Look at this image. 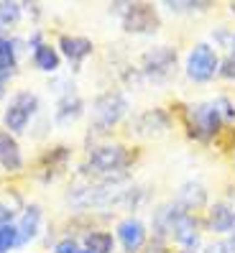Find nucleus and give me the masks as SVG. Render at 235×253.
<instances>
[{
	"instance_id": "nucleus-1",
	"label": "nucleus",
	"mask_w": 235,
	"mask_h": 253,
	"mask_svg": "<svg viewBox=\"0 0 235 253\" xmlns=\"http://www.w3.org/2000/svg\"><path fill=\"white\" fill-rule=\"evenodd\" d=\"M87 164L95 174L105 176V184H118L120 179H125V167L130 164V154L120 143H102L90 151Z\"/></svg>"
},
{
	"instance_id": "nucleus-2",
	"label": "nucleus",
	"mask_w": 235,
	"mask_h": 253,
	"mask_svg": "<svg viewBox=\"0 0 235 253\" xmlns=\"http://www.w3.org/2000/svg\"><path fill=\"white\" fill-rule=\"evenodd\" d=\"M182 118H184V126H187V133L192 136L195 141H202V143H210L212 138L220 136L223 130V115L217 113V108L212 102H197V105H187L182 110Z\"/></svg>"
},
{
	"instance_id": "nucleus-3",
	"label": "nucleus",
	"mask_w": 235,
	"mask_h": 253,
	"mask_svg": "<svg viewBox=\"0 0 235 253\" xmlns=\"http://www.w3.org/2000/svg\"><path fill=\"white\" fill-rule=\"evenodd\" d=\"M128 113V97L123 92H105L92 102V121H90V133L102 136V133L113 130V126H118L123 121V115Z\"/></svg>"
},
{
	"instance_id": "nucleus-4",
	"label": "nucleus",
	"mask_w": 235,
	"mask_h": 253,
	"mask_svg": "<svg viewBox=\"0 0 235 253\" xmlns=\"http://www.w3.org/2000/svg\"><path fill=\"white\" fill-rule=\"evenodd\" d=\"M187 77L192 82H210L220 72V56L210 43H197V46L187 54Z\"/></svg>"
},
{
	"instance_id": "nucleus-5",
	"label": "nucleus",
	"mask_w": 235,
	"mask_h": 253,
	"mask_svg": "<svg viewBox=\"0 0 235 253\" xmlns=\"http://www.w3.org/2000/svg\"><path fill=\"white\" fill-rule=\"evenodd\" d=\"M39 110V97L34 92H16L13 95V100L8 102V108H5V115H3V121H5V128L8 133H23L28 121L36 115Z\"/></svg>"
},
{
	"instance_id": "nucleus-6",
	"label": "nucleus",
	"mask_w": 235,
	"mask_h": 253,
	"mask_svg": "<svg viewBox=\"0 0 235 253\" xmlns=\"http://www.w3.org/2000/svg\"><path fill=\"white\" fill-rule=\"evenodd\" d=\"M161 18L151 3H125L123 8V31L128 34H156Z\"/></svg>"
},
{
	"instance_id": "nucleus-7",
	"label": "nucleus",
	"mask_w": 235,
	"mask_h": 253,
	"mask_svg": "<svg viewBox=\"0 0 235 253\" xmlns=\"http://www.w3.org/2000/svg\"><path fill=\"white\" fill-rule=\"evenodd\" d=\"M174 64H176V51L171 46H166V43H158V46H154V49H149V51L143 54L141 72L149 80L158 82V80H166L169 77Z\"/></svg>"
},
{
	"instance_id": "nucleus-8",
	"label": "nucleus",
	"mask_w": 235,
	"mask_h": 253,
	"mask_svg": "<svg viewBox=\"0 0 235 253\" xmlns=\"http://www.w3.org/2000/svg\"><path fill=\"white\" fill-rule=\"evenodd\" d=\"M171 128V115L164 110V108H151L141 115L133 118L130 123V130L141 138H154V136H161Z\"/></svg>"
},
{
	"instance_id": "nucleus-9",
	"label": "nucleus",
	"mask_w": 235,
	"mask_h": 253,
	"mask_svg": "<svg viewBox=\"0 0 235 253\" xmlns=\"http://www.w3.org/2000/svg\"><path fill=\"white\" fill-rule=\"evenodd\" d=\"M146 238H149V230L138 217H125L118 222V241H120L125 253H141Z\"/></svg>"
},
{
	"instance_id": "nucleus-10",
	"label": "nucleus",
	"mask_w": 235,
	"mask_h": 253,
	"mask_svg": "<svg viewBox=\"0 0 235 253\" xmlns=\"http://www.w3.org/2000/svg\"><path fill=\"white\" fill-rule=\"evenodd\" d=\"M207 228L217 235L235 233V210L228 202H215L207 210Z\"/></svg>"
},
{
	"instance_id": "nucleus-11",
	"label": "nucleus",
	"mask_w": 235,
	"mask_h": 253,
	"mask_svg": "<svg viewBox=\"0 0 235 253\" xmlns=\"http://www.w3.org/2000/svg\"><path fill=\"white\" fill-rule=\"evenodd\" d=\"M0 167L5 171H21V167H23L21 146L13 138V133H8V130H0Z\"/></svg>"
},
{
	"instance_id": "nucleus-12",
	"label": "nucleus",
	"mask_w": 235,
	"mask_h": 253,
	"mask_svg": "<svg viewBox=\"0 0 235 253\" xmlns=\"http://www.w3.org/2000/svg\"><path fill=\"white\" fill-rule=\"evenodd\" d=\"M16 228H18V246L31 243L34 238L39 235V230H41V207L39 205L26 207Z\"/></svg>"
},
{
	"instance_id": "nucleus-13",
	"label": "nucleus",
	"mask_w": 235,
	"mask_h": 253,
	"mask_svg": "<svg viewBox=\"0 0 235 253\" xmlns=\"http://www.w3.org/2000/svg\"><path fill=\"white\" fill-rule=\"evenodd\" d=\"M92 41L90 39H84V36H62L59 39V51H62L69 62H75L79 64L82 59H87L92 54Z\"/></svg>"
},
{
	"instance_id": "nucleus-14",
	"label": "nucleus",
	"mask_w": 235,
	"mask_h": 253,
	"mask_svg": "<svg viewBox=\"0 0 235 253\" xmlns=\"http://www.w3.org/2000/svg\"><path fill=\"white\" fill-rule=\"evenodd\" d=\"M82 110H84V102H82V97L79 95H75V92H67L62 100L56 102V123L59 126H69V123H75L77 118L82 115Z\"/></svg>"
},
{
	"instance_id": "nucleus-15",
	"label": "nucleus",
	"mask_w": 235,
	"mask_h": 253,
	"mask_svg": "<svg viewBox=\"0 0 235 253\" xmlns=\"http://www.w3.org/2000/svg\"><path fill=\"white\" fill-rule=\"evenodd\" d=\"M176 205L182 207V210L192 212V210H199V207L207 205V189H204L202 184H195V182H187L179 195H176Z\"/></svg>"
},
{
	"instance_id": "nucleus-16",
	"label": "nucleus",
	"mask_w": 235,
	"mask_h": 253,
	"mask_svg": "<svg viewBox=\"0 0 235 253\" xmlns=\"http://www.w3.org/2000/svg\"><path fill=\"white\" fill-rule=\"evenodd\" d=\"M34 64L41 69V72H56L59 69V51L54 46H49V43H41V46H36L34 51Z\"/></svg>"
},
{
	"instance_id": "nucleus-17",
	"label": "nucleus",
	"mask_w": 235,
	"mask_h": 253,
	"mask_svg": "<svg viewBox=\"0 0 235 253\" xmlns=\"http://www.w3.org/2000/svg\"><path fill=\"white\" fill-rule=\"evenodd\" d=\"M115 241L108 230H92L84 235V251H92V253H113Z\"/></svg>"
},
{
	"instance_id": "nucleus-18",
	"label": "nucleus",
	"mask_w": 235,
	"mask_h": 253,
	"mask_svg": "<svg viewBox=\"0 0 235 253\" xmlns=\"http://www.w3.org/2000/svg\"><path fill=\"white\" fill-rule=\"evenodd\" d=\"M16 41L8 39V36H0V72L3 74H13V69H16Z\"/></svg>"
},
{
	"instance_id": "nucleus-19",
	"label": "nucleus",
	"mask_w": 235,
	"mask_h": 253,
	"mask_svg": "<svg viewBox=\"0 0 235 253\" xmlns=\"http://www.w3.org/2000/svg\"><path fill=\"white\" fill-rule=\"evenodd\" d=\"M21 21V3H0V31Z\"/></svg>"
},
{
	"instance_id": "nucleus-20",
	"label": "nucleus",
	"mask_w": 235,
	"mask_h": 253,
	"mask_svg": "<svg viewBox=\"0 0 235 253\" xmlns=\"http://www.w3.org/2000/svg\"><path fill=\"white\" fill-rule=\"evenodd\" d=\"M18 246V228L8 222V225L0 228V253H10V248Z\"/></svg>"
},
{
	"instance_id": "nucleus-21",
	"label": "nucleus",
	"mask_w": 235,
	"mask_h": 253,
	"mask_svg": "<svg viewBox=\"0 0 235 253\" xmlns=\"http://www.w3.org/2000/svg\"><path fill=\"white\" fill-rule=\"evenodd\" d=\"M212 105L217 108V113H220V115H223V121H225V123L235 118V102H233L230 97H215Z\"/></svg>"
},
{
	"instance_id": "nucleus-22",
	"label": "nucleus",
	"mask_w": 235,
	"mask_h": 253,
	"mask_svg": "<svg viewBox=\"0 0 235 253\" xmlns=\"http://www.w3.org/2000/svg\"><path fill=\"white\" fill-rule=\"evenodd\" d=\"M169 10L174 13H195V10H202V8H207L210 3H197V0H187V3H164Z\"/></svg>"
},
{
	"instance_id": "nucleus-23",
	"label": "nucleus",
	"mask_w": 235,
	"mask_h": 253,
	"mask_svg": "<svg viewBox=\"0 0 235 253\" xmlns=\"http://www.w3.org/2000/svg\"><path fill=\"white\" fill-rule=\"evenodd\" d=\"M220 77H225V80H235V62H233V59L228 56L225 59V62H220Z\"/></svg>"
},
{
	"instance_id": "nucleus-24",
	"label": "nucleus",
	"mask_w": 235,
	"mask_h": 253,
	"mask_svg": "<svg viewBox=\"0 0 235 253\" xmlns=\"http://www.w3.org/2000/svg\"><path fill=\"white\" fill-rule=\"evenodd\" d=\"M54 253H82V251H79V246H77L75 241H72V238H67V241H62V243H56Z\"/></svg>"
},
{
	"instance_id": "nucleus-25",
	"label": "nucleus",
	"mask_w": 235,
	"mask_h": 253,
	"mask_svg": "<svg viewBox=\"0 0 235 253\" xmlns=\"http://www.w3.org/2000/svg\"><path fill=\"white\" fill-rule=\"evenodd\" d=\"M10 220H13V210H10L8 205H0V228L8 225Z\"/></svg>"
},
{
	"instance_id": "nucleus-26",
	"label": "nucleus",
	"mask_w": 235,
	"mask_h": 253,
	"mask_svg": "<svg viewBox=\"0 0 235 253\" xmlns=\"http://www.w3.org/2000/svg\"><path fill=\"white\" fill-rule=\"evenodd\" d=\"M5 84H8V74L0 72V100H3V95H5Z\"/></svg>"
},
{
	"instance_id": "nucleus-27",
	"label": "nucleus",
	"mask_w": 235,
	"mask_h": 253,
	"mask_svg": "<svg viewBox=\"0 0 235 253\" xmlns=\"http://www.w3.org/2000/svg\"><path fill=\"white\" fill-rule=\"evenodd\" d=\"M230 59L235 62V34H233V39H230Z\"/></svg>"
},
{
	"instance_id": "nucleus-28",
	"label": "nucleus",
	"mask_w": 235,
	"mask_h": 253,
	"mask_svg": "<svg viewBox=\"0 0 235 253\" xmlns=\"http://www.w3.org/2000/svg\"><path fill=\"white\" fill-rule=\"evenodd\" d=\"M82 253H92V251H82Z\"/></svg>"
}]
</instances>
